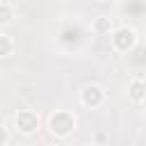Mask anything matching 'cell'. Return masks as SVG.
Wrapping results in <instances>:
<instances>
[{
    "mask_svg": "<svg viewBox=\"0 0 146 146\" xmlns=\"http://www.w3.org/2000/svg\"><path fill=\"white\" fill-rule=\"evenodd\" d=\"M14 21V7L11 2H0V25H9Z\"/></svg>",
    "mask_w": 146,
    "mask_h": 146,
    "instance_id": "ba28073f",
    "label": "cell"
},
{
    "mask_svg": "<svg viewBox=\"0 0 146 146\" xmlns=\"http://www.w3.org/2000/svg\"><path fill=\"white\" fill-rule=\"evenodd\" d=\"M96 2H110V0H96Z\"/></svg>",
    "mask_w": 146,
    "mask_h": 146,
    "instance_id": "9c48e42d",
    "label": "cell"
},
{
    "mask_svg": "<svg viewBox=\"0 0 146 146\" xmlns=\"http://www.w3.org/2000/svg\"><path fill=\"white\" fill-rule=\"evenodd\" d=\"M11 52H14V39H11V34L0 32V57L7 59V57H11Z\"/></svg>",
    "mask_w": 146,
    "mask_h": 146,
    "instance_id": "52a82bcc",
    "label": "cell"
},
{
    "mask_svg": "<svg viewBox=\"0 0 146 146\" xmlns=\"http://www.w3.org/2000/svg\"><path fill=\"white\" fill-rule=\"evenodd\" d=\"M78 121H75V114L68 112V110H55L50 116H48V130L57 137V139H66L73 130H75Z\"/></svg>",
    "mask_w": 146,
    "mask_h": 146,
    "instance_id": "6da1fadb",
    "label": "cell"
},
{
    "mask_svg": "<svg viewBox=\"0 0 146 146\" xmlns=\"http://www.w3.org/2000/svg\"><path fill=\"white\" fill-rule=\"evenodd\" d=\"M139 36H137V30L135 27H116L112 34H110V43H112V50L114 52H130L135 46H137Z\"/></svg>",
    "mask_w": 146,
    "mask_h": 146,
    "instance_id": "3957f363",
    "label": "cell"
},
{
    "mask_svg": "<svg viewBox=\"0 0 146 146\" xmlns=\"http://www.w3.org/2000/svg\"><path fill=\"white\" fill-rule=\"evenodd\" d=\"M128 98H130V103H135V105L146 103V80L132 78V80L128 82Z\"/></svg>",
    "mask_w": 146,
    "mask_h": 146,
    "instance_id": "5b68a950",
    "label": "cell"
},
{
    "mask_svg": "<svg viewBox=\"0 0 146 146\" xmlns=\"http://www.w3.org/2000/svg\"><path fill=\"white\" fill-rule=\"evenodd\" d=\"M14 123V130L23 137H32L34 132H39L41 128V116L34 112V110H18L11 119Z\"/></svg>",
    "mask_w": 146,
    "mask_h": 146,
    "instance_id": "7a4b0ae2",
    "label": "cell"
},
{
    "mask_svg": "<svg viewBox=\"0 0 146 146\" xmlns=\"http://www.w3.org/2000/svg\"><path fill=\"white\" fill-rule=\"evenodd\" d=\"M105 100H107V91L100 84H96V82L84 84L82 91H80V103L84 107H89V110H96V107L105 105Z\"/></svg>",
    "mask_w": 146,
    "mask_h": 146,
    "instance_id": "277c9868",
    "label": "cell"
},
{
    "mask_svg": "<svg viewBox=\"0 0 146 146\" xmlns=\"http://www.w3.org/2000/svg\"><path fill=\"white\" fill-rule=\"evenodd\" d=\"M91 32L98 34V36H107V34H112V32H114V23H112V18L105 16V14L96 16V18L91 21Z\"/></svg>",
    "mask_w": 146,
    "mask_h": 146,
    "instance_id": "8992f818",
    "label": "cell"
}]
</instances>
